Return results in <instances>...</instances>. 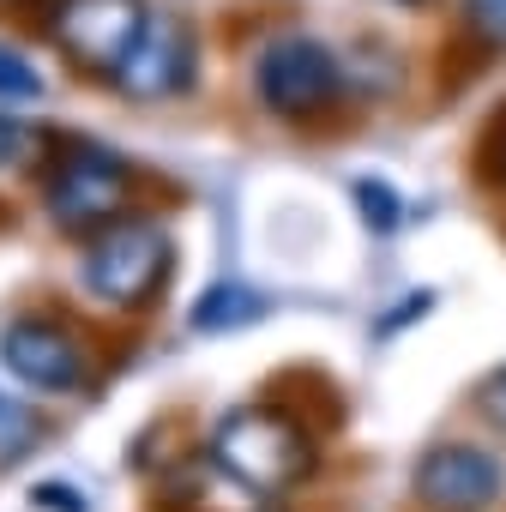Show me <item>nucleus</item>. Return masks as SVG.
Here are the masks:
<instances>
[{
    "mask_svg": "<svg viewBox=\"0 0 506 512\" xmlns=\"http://www.w3.org/2000/svg\"><path fill=\"white\" fill-rule=\"evenodd\" d=\"M211 464L260 500H278L314 476V434L278 404H241L211 428Z\"/></svg>",
    "mask_w": 506,
    "mask_h": 512,
    "instance_id": "f257e3e1",
    "label": "nucleus"
},
{
    "mask_svg": "<svg viewBox=\"0 0 506 512\" xmlns=\"http://www.w3.org/2000/svg\"><path fill=\"white\" fill-rule=\"evenodd\" d=\"M169 260H175V241H169L163 223L115 217L109 229L91 235L85 260H79V284H85L91 302L133 314V308H145L157 296V284L169 278Z\"/></svg>",
    "mask_w": 506,
    "mask_h": 512,
    "instance_id": "f03ea898",
    "label": "nucleus"
},
{
    "mask_svg": "<svg viewBox=\"0 0 506 512\" xmlns=\"http://www.w3.org/2000/svg\"><path fill=\"white\" fill-rule=\"evenodd\" d=\"M253 97L278 121H320L344 103V61L314 37H272L253 61Z\"/></svg>",
    "mask_w": 506,
    "mask_h": 512,
    "instance_id": "7ed1b4c3",
    "label": "nucleus"
},
{
    "mask_svg": "<svg viewBox=\"0 0 506 512\" xmlns=\"http://www.w3.org/2000/svg\"><path fill=\"white\" fill-rule=\"evenodd\" d=\"M133 199V169L127 157L103 151V145H67L55 151L49 175H43V205L67 235H97L115 217H127Z\"/></svg>",
    "mask_w": 506,
    "mask_h": 512,
    "instance_id": "20e7f679",
    "label": "nucleus"
},
{
    "mask_svg": "<svg viewBox=\"0 0 506 512\" xmlns=\"http://www.w3.org/2000/svg\"><path fill=\"white\" fill-rule=\"evenodd\" d=\"M500 488H506L500 458L470 440H434L410 470V494L422 512H488Z\"/></svg>",
    "mask_w": 506,
    "mask_h": 512,
    "instance_id": "39448f33",
    "label": "nucleus"
},
{
    "mask_svg": "<svg viewBox=\"0 0 506 512\" xmlns=\"http://www.w3.org/2000/svg\"><path fill=\"white\" fill-rule=\"evenodd\" d=\"M0 362L13 368L19 386L31 392H79L85 374H91V356H85V338L55 320V314H25L0 332Z\"/></svg>",
    "mask_w": 506,
    "mask_h": 512,
    "instance_id": "423d86ee",
    "label": "nucleus"
},
{
    "mask_svg": "<svg viewBox=\"0 0 506 512\" xmlns=\"http://www.w3.org/2000/svg\"><path fill=\"white\" fill-rule=\"evenodd\" d=\"M193 67H199V49H193V31L169 13L145 19V31L133 37V49L121 55V67L109 73L121 97L133 103H169L193 85Z\"/></svg>",
    "mask_w": 506,
    "mask_h": 512,
    "instance_id": "0eeeda50",
    "label": "nucleus"
},
{
    "mask_svg": "<svg viewBox=\"0 0 506 512\" xmlns=\"http://www.w3.org/2000/svg\"><path fill=\"white\" fill-rule=\"evenodd\" d=\"M145 0H61V13H55V37L61 49L91 67V73H115L121 55L133 49V37L145 31Z\"/></svg>",
    "mask_w": 506,
    "mask_h": 512,
    "instance_id": "6e6552de",
    "label": "nucleus"
},
{
    "mask_svg": "<svg viewBox=\"0 0 506 512\" xmlns=\"http://www.w3.org/2000/svg\"><path fill=\"white\" fill-rule=\"evenodd\" d=\"M266 308H272V302L253 290V284H217V290H205V296L193 302L187 326H193V332H235V326L266 320Z\"/></svg>",
    "mask_w": 506,
    "mask_h": 512,
    "instance_id": "1a4fd4ad",
    "label": "nucleus"
},
{
    "mask_svg": "<svg viewBox=\"0 0 506 512\" xmlns=\"http://www.w3.org/2000/svg\"><path fill=\"white\" fill-rule=\"evenodd\" d=\"M43 434H49V428H43V416H37L31 404L0 398V470L25 464V458L37 452V440H43Z\"/></svg>",
    "mask_w": 506,
    "mask_h": 512,
    "instance_id": "9d476101",
    "label": "nucleus"
},
{
    "mask_svg": "<svg viewBox=\"0 0 506 512\" xmlns=\"http://www.w3.org/2000/svg\"><path fill=\"white\" fill-rule=\"evenodd\" d=\"M49 151V133L13 109H0V169H37Z\"/></svg>",
    "mask_w": 506,
    "mask_h": 512,
    "instance_id": "9b49d317",
    "label": "nucleus"
},
{
    "mask_svg": "<svg viewBox=\"0 0 506 512\" xmlns=\"http://www.w3.org/2000/svg\"><path fill=\"white\" fill-rule=\"evenodd\" d=\"M37 97H43V73L19 49L0 43V103H37Z\"/></svg>",
    "mask_w": 506,
    "mask_h": 512,
    "instance_id": "f8f14e48",
    "label": "nucleus"
},
{
    "mask_svg": "<svg viewBox=\"0 0 506 512\" xmlns=\"http://www.w3.org/2000/svg\"><path fill=\"white\" fill-rule=\"evenodd\" d=\"M350 193H356V211L368 217V229H374V235H392V229H398L404 205H398V193H392L386 181H356Z\"/></svg>",
    "mask_w": 506,
    "mask_h": 512,
    "instance_id": "ddd939ff",
    "label": "nucleus"
},
{
    "mask_svg": "<svg viewBox=\"0 0 506 512\" xmlns=\"http://www.w3.org/2000/svg\"><path fill=\"white\" fill-rule=\"evenodd\" d=\"M458 13L482 43H506V0H458Z\"/></svg>",
    "mask_w": 506,
    "mask_h": 512,
    "instance_id": "4468645a",
    "label": "nucleus"
},
{
    "mask_svg": "<svg viewBox=\"0 0 506 512\" xmlns=\"http://www.w3.org/2000/svg\"><path fill=\"white\" fill-rule=\"evenodd\" d=\"M476 410H482V422H494V428L506 434V368H500L494 380H482V392H476Z\"/></svg>",
    "mask_w": 506,
    "mask_h": 512,
    "instance_id": "2eb2a0df",
    "label": "nucleus"
},
{
    "mask_svg": "<svg viewBox=\"0 0 506 512\" xmlns=\"http://www.w3.org/2000/svg\"><path fill=\"white\" fill-rule=\"evenodd\" d=\"M31 500H37L43 512H85V500H79V494H73L67 482H43V488H37Z\"/></svg>",
    "mask_w": 506,
    "mask_h": 512,
    "instance_id": "dca6fc26",
    "label": "nucleus"
},
{
    "mask_svg": "<svg viewBox=\"0 0 506 512\" xmlns=\"http://www.w3.org/2000/svg\"><path fill=\"white\" fill-rule=\"evenodd\" d=\"M494 181L506 187V121L494 127Z\"/></svg>",
    "mask_w": 506,
    "mask_h": 512,
    "instance_id": "f3484780",
    "label": "nucleus"
},
{
    "mask_svg": "<svg viewBox=\"0 0 506 512\" xmlns=\"http://www.w3.org/2000/svg\"><path fill=\"white\" fill-rule=\"evenodd\" d=\"M392 7H422V0H392Z\"/></svg>",
    "mask_w": 506,
    "mask_h": 512,
    "instance_id": "a211bd4d",
    "label": "nucleus"
},
{
    "mask_svg": "<svg viewBox=\"0 0 506 512\" xmlns=\"http://www.w3.org/2000/svg\"><path fill=\"white\" fill-rule=\"evenodd\" d=\"M0 7H19V0H0Z\"/></svg>",
    "mask_w": 506,
    "mask_h": 512,
    "instance_id": "6ab92c4d",
    "label": "nucleus"
}]
</instances>
